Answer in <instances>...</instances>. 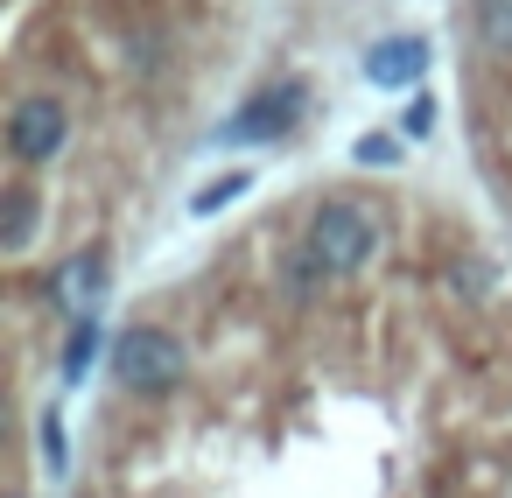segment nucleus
<instances>
[{
  "mask_svg": "<svg viewBox=\"0 0 512 498\" xmlns=\"http://www.w3.org/2000/svg\"><path fill=\"white\" fill-rule=\"evenodd\" d=\"M400 127H407V141L435 134V99H428V92H414V99H407V113H400Z\"/></svg>",
  "mask_w": 512,
  "mask_h": 498,
  "instance_id": "9b49d317",
  "label": "nucleus"
},
{
  "mask_svg": "<svg viewBox=\"0 0 512 498\" xmlns=\"http://www.w3.org/2000/svg\"><path fill=\"white\" fill-rule=\"evenodd\" d=\"M421 78H428V36H386V43L365 50V85L407 92V85H421Z\"/></svg>",
  "mask_w": 512,
  "mask_h": 498,
  "instance_id": "423d86ee",
  "label": "nucleus"
},
{
  "mask_svg": "<svg viewBox=\"0 0 512 498\" xmlns=\"http://www.w3.org/2000/svg\"><path fill=\"white\" fill-rule=\"evenodd\" d=\"M351 155H358L365 169H379V162H400V141H393V134H365V141H358Z\"/></svg>",
  "mask_w": 512,
  "mask_h": 498,
  "instance_id": "f8f14e48",
  "label": "nucleus"
},
{
  "mask_svg": "<svg viewBox=\"0 0 512 498\" xmlns=\"http://www.w3.org/2000/svg\"><path fill=\"white\" fill-rule=\"evenodd\" d=\"M379 239H386V225L365 197H323L302 225V253L323 267V281H358L372 267Z\"/></svg>",
  "mask_w": 512,
  "mask_h": 498,
  "instance_id": "f03ea898",
  "label": "nucleus"
},
{
  "mask_svg": "<svg viewBox=\"0 0 512 498\" xmlns=\"http://www.w3.org/2000/svg\"><path fill=\"white\" fill-rule=\"evenodd\" d=\"M246 190H253V169H232V176H218V183H204V190L190 197V211H197V218H211V211H225V204H239Z\"/></svg>",
  "mask_w": 512,
  "mask_h": 498,
  "instance_id": "9d476101",
  "label": "nucleus"
},
{
  "mask_svg": "<svg viewBox=\"0 0 512 498\" xmlns=\"http://www.w3.org/2000/svg\"><path fill=\"white\" fill-rule=\"evenodd\" d=\"M106 379H113L127 400L162 407V400H176V393L190 386V337H183L176 323L141 316V323L113 330V344H106Z\"/></svg>",
  "mask_w": 512,
  "mask_h": 498,
  "instance_id": "f257e3e1",
  "label": "nucleus"
},
{
  "mask_svg": "<svg viewBox=\"0 0 512 498\" xmlns=\"http://www.w3.org/2000/svg\"><path fill=\"white\" fill-rule=\"evenodd\" d=\"M302 106H309V85H302V78L267 85V92H253L232 120L211 127V148H267V141H281V134L302 127Z\"/></svg>",
  "mask_w": 512,
  "mask_h": 498,
  "instance_id": "7ed1b4c3",
  "label": "nucleus"
},
{
  "mask_svg": "<svg viewBox=\"0 0 512 498\" xmlns=\"http://www.w3.org/2000/svg\"><path fill=\"white\" fill-rule=\"evenodd\" d=\"M64 148H71V106H64L57 92L15 99V113H8V155H15L22 169H50Z\"/></svg>",
  "mask_w": 512,
  "mask_h": 498,
  "instance_id": "20e7f679",
  "label": "nucleus"
},
{
  "mask_svg": "<svg viewBox=\"0 0 512 498\" xmlns=\"http://www.w3.org/2000/svg\"><path fill=\"white\" fill-rule=\"evenodd\" d=\"M106 274H113V253H106V246H78L71 260H57V267H50L43 295H50L71 323H92V302L106 295Z\"/></svg>",
  "mask_w": 512,
  "mask_h": 498,
  "instance_id": "39448f33",
  "label": "nucleus"
},
{
  "mask_svg": "<svg viewBox=\"0 0 512 498\" xmlns=\"http://www.w3.org/2000/svg\"><path fill=\"white\" fill-rule=\"evenodd\" d=\"M470 36L484 57H512V0H470Z\"/></svg>",
  "mask_w": 512,
  "mask_h": 498,
  "instance_id": "6e6552de",
  "label": "nucleus"
},
{
  "mask_svg": "<svg viewBox=\"0 0 512 498\" xmlns=\"http://www.w3.org/2000/svg\"><path fill=\"white\" fill-rule=\"evenodd\" d=\"M106 344H113V337H106L99 323H71V337H64V358H57V379H64V386H78Z\"/></svg>",
  "mask_w": 512,
  "mask_h": 498,
  "instance_id": "1a4fd4ad",
  "label": "nucleus"
},
{
  "mask_svg": "<svg viewBox=\"0 0 512 498\" xmlns=\"http://www.w3.org/2000/svg\"><path fill=\"white\" fill-rule=\"evenodd\" d=\"M36 225H43V190L29 176H15L8 190H0V253L22 260L36 246Z\"/></svg>",
  "mask_w": 512,
  "mask_h": 498,
  "instance_id": "0eeeda50",
  "label": "nucleus"
},
{
  "mask_svg": "<svg viewBox=\"0 0 512 498\" xmlns=\"http://www.w3.org/2000/svg\"><path fill=\"white\" fill-rule=\"evenodd\" d=\"M8 498H29V491H8Z\"/></svg>",
  "mask_w": 512,
  "mask_h": 498,
  "instance_id": "ddd939ff",
  "label": "nucleus"
}]
</instances>
